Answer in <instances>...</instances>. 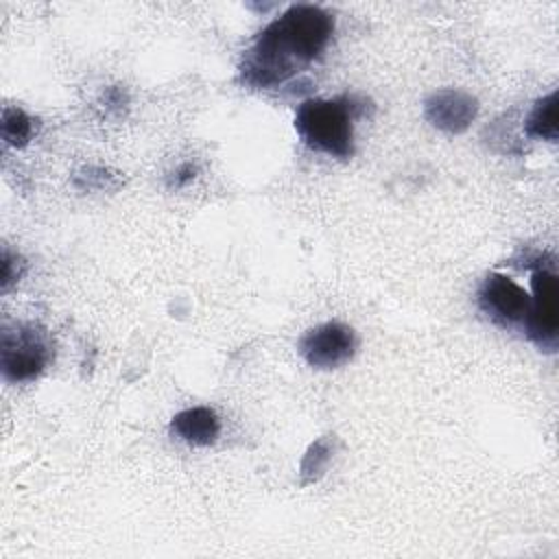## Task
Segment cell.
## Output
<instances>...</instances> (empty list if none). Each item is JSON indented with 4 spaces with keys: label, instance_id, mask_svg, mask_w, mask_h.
<instances>
[{
    "label": "cell",
    "instance_id": "6da1fadb",
    "mask_svg": "<svg viewBox=\"0 0 559 559\" xmlns=\"http://www.w3.org/2000/svg\"><path fill=\"white\" fill-rule=\"evenodd\" d=\"M334 33V17L314 4H295L273 20L247 48L240 79L249 87L271 90L321 57Z\"/></svg>",
    "mask_w": 559,
    "mask_h": 559
},
{
    "label": "cell",
    "instance_id": "7a4b0ae2",
    "mask_svg": "<svg viewBox=\"0 0 559 559\" xmlns=\"http://www.w3.org/2000/svg\"><path fill=\"white\" fill-rule=\"evenodd\" d=\"M354 105L349 100L310 98L297 107L295 129L312 151L347 159L354 153Z\"/></svg>",
    "mask_w": 559,
    "mask_h": 559
},
{
    "label": "cell",
    "instance_id": "3957f363",
    "mask_svg": "<svg viewBox=\"0 0 559 559\" xmlns=\"http://www.w3.org/2000/svg\"><path fill=\"white\" fill-rule=\"evenodd\" d=\"M52 358L48 332L37 323H17L4 328L0 347L2 376L9 382H26L37 378Z\"/></svg>",
    "mask_w": 559,
    "mask_h": 559
},
{
    "label": "cell",
    "instance_id": "277c9868",
    "mask_svg": "<svg viewBox=\"0 0 559 559\" xmlns=\"http://www.w3.org/2000/svg\"><path fill=\"white\" fill-rule=\"evenodd\" d=\"M531 308L526 312V334L544 352H555L559 338V282L552 271L537 269L531 277Z\"/></svg>",
    "mask_w": 559,
    "mask_h": 559
},
{
    "label": "cell",
    "instance_id": "5b68a950",
    "mask_svg": "<svg viewBox=\"0 0 559 559\" xmlns=\"http://www.w3.org/2000/svg\"><path fill=\"white\" fill-rule=\"evenodd\" d=\"M356 349V334L349 325L338 321L321 323L304 334L299 352L310 367L336 369L345 365Z\"/></svg>",
    "mask_w": 559,
    "mask_h": 559
},
{
    "label": "cell",
    "instance_id": "8992f818",
    "mask_svg": "<svg viewBox=\"0 0 559 559\" xmlns=\"http://www.w3.org/2000/svg\"><path fill=\"white\" fill-rule=\"evenodd\" d=\"M478 304L500 325H513L526 319L531 295L509 275L489 273L478 290Z\"/></svg>",
    "mask_w": 559,
    "mask_h": 559
},
{
    "label": "cell",
    "instance_id": "52a82bcc",
    "mask_svg": "<svg viewBox=\"0 0 559 559\" xmlns=\"http://www.w3.org/2000/svg\"><path fill=\"white\" fill-rule=\"evenodd\" d=\"M426 118L445 133H463L478 114V100L461 90H439L426 100Z\"/></svg>",
    "mask_w": 559,
    "mask_h": 559
},
{
    "label": "cell",
    "instance_id": "ba28073f",
    "mask_svg": "<svg viewBox=\"0 0 559 559\" xmlns=\"http://www.w3.org/2000/svg\"><path fill=\"white\" fill-rule=\"evenodd\" d=\"M221 432L218 415L210 406H192L177 413L170 421V435L190 445H212Z\"/></svg>",
    "mask_w": 559,
    "mask_h": 559
},
{
    "label": "cell",
    "instance_id": "9c48e42d",
    "mask_svg": "<svg viewBox=\"0 0 559 559\" xmlns=\"http://www.w3.org/2000/svg\"><path fill=\"white\" fill-rule=\"evenodd\" d=\"M524 129L531 138L537 140H548L555 142L559 135V124H557V92H550L548 96L539 98L535 107L531 109Z\"/></svg>",
    "mask_w": 559,
    "mask_h": 559
},
{
    "label": "cell",
    "instance_id": "30bf717a",
    "mask_svg": "<svg viewBox=\"0 0 559 559\" xmlns=\"http://www.w3.org/2000/svg\"><path fill=\"white\" fill-rule=\"evenodd\" d=\"M33 138V118L20 107H7L2 111V140L9 146L22 148Z\"/></svg>",
    "mask_w": 559,
    "mask_h": 559
},
{
    "label": "cell",
    "instance_id": "8fae6325",
    "mask_svg": "<svg viewBox=\"0 0 559 559\" xmlns=\"http://www.w3.org/2000/svg\"><path fill=\"white\" fill-rule=\"evenodd\" d=\"M330 459H332V441L325 437L314 441L301 461V483L304 485L314 483L325 472Z\"/></svg>",
    "mask_w": 559,
    "mask_h": 559
},
{
    "label": "cell",
    "instance_id": "7c38bea8",
    "mask_svg": "<svg viewBox=\"0 0 559 559\" xmlns=\"http://www.w3.org/2000/svg\"><path fill=\"white\" fill-rule=\"evenodd\" d=\"M122 183V179L116 175H109L107 168L90 166L74 175V186L81 190H114Z\"/></svg>",
    "mask_w": 559,
    "mask_h": 559
},
{
    "label": "cell",
    "instance_id": "4fadbf2b",
    "mask_svg": "<svg viewBox=\"0 0 559 559\" xmlns=\"http://www.w3.org/2000/svg\"><path fill=\"white\" fill-rule=\"evenodd\" d=\"M24 273V262L20 255H13L7 247H2V290H9Z\"/></svg>",
    "mask_w": 559,
    "mask_h": 559
},
{
    "label": "cell",
    "instance_id": "5bb4252c",
    "mask_svg": "<svg viewBox=\"0 0 559 559\" xmlns=\"http://www.w3.org/2000/svg\"><path fill=\"white\" fill-rule=\"evenodd\" d=\"M194 177H197V166H194L192 162H186V164H181V166L175 170L173 186H175V188H181V186L190 183Z\"/></svg>",
    "mask_w": 559,
    "mask_h": 559
}]
</instances>
